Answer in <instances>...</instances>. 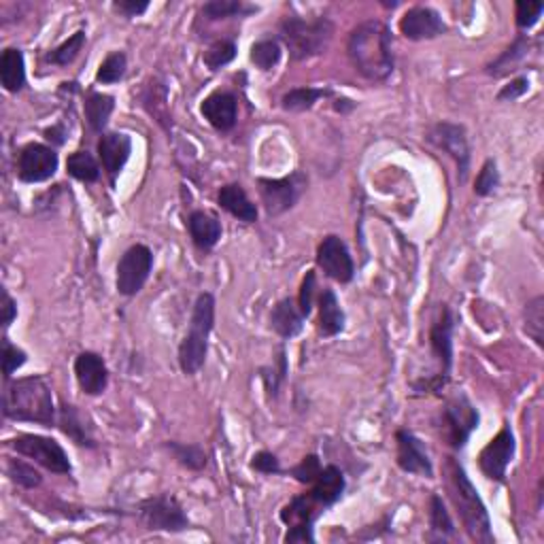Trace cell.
I'll return each instance as SVG.
<instances>
[{"label": "cell", "mask_w": 544, "mask_h": 544, "mask_svg": "<svg viewBox=\"0 0 544 544\" xmlns=\"http://www.w3.org/2000/svg\"><path fill=\"white\" fill-rule=\"evenodd\" d=\"M347 54L361 77L374 84L389 79L394 73L391 32L383 22L368 20L355 26L349 34Z\"/></svg>", "instance_id": "obj_1"}, {"label": "cell", "mask_w": 544, "mask_h": 544, "mask_svg": "<svg viewBox=\"0 0 544 544\" xmlns=\"http://www.w3.org/2000/svg\"><path fill=\"white\" fill-rule=\"evenodd\" d=\"M3 413L7 419L39 424L45 428L58 424L51 388L43 377H37V374L17 379L4 388Z\"/></svg>", "instance_id": "obj_2"}, {"label": "cell", "mask_w": 544, "mask_h": 544, "mask_svg": "<svg viewBox=\"0 0 544 544\" xmlns=\"http://www.w3.org/2000/svg\"><path fill=\"white\" fill-rule=\"evenodd\" d=\"M215 326V298L209 291L198 296L192 313L190 330L179 344V366L183 374L201 372L209 353V336Z\"/></svg>", "instance_id": "obj_3"}, {"label": "cell", "mask_w": 544, "mask_h": 544, "mask_svg": "<svg viewBox=\"0 0 544 544\" xmlns=\"http://www.w3.org/2000/svg\"><path fill=\"white\" fill-rule=\"evenodd\" d=\"M279 32L283 43L288 45L291 60L304 62L327 49L332 37H334V23L327 17L304 20V17L291 15L281 22Z\"/></svg>", "instance_id": "obj_4"}, {"label": "cell", "mask_w": 544, "mask_h": 544, "mask_svg": "<svg viewBox=\"0 0 544 544\" xmlns=\"http://www.w3.org/2000/svg\"><path fill=\"white\" fill-rule=\"evenodd\" d=\"M451 483H453V500L458 506L461 522H464L468 534L472 540L491 544L494 542V531H491L489 513L485 508L481 495L470 478H468L466 470L458 461H451Z\"/></svg>", "instance_id": "obj_5"}, {"label": "cell", "mask_w": 544, "mask_h": 544, "mask_svg": "<svg viewBox=\"0 0 544 544\" xmlns=\"http://www.w3.org/2000/svg\"><path fill=\"white\" fill-rule=\"evenodd\" d=\"M307 177L300 171L291 173L290 177L283 179H257L260 185V198L264 204L266 213L271 218H279V215L288 213L290 209L296 207L300 196L307 190Z\"/></svg>", "instance_id": "obj_6"}, {"label": "cell", "mask_w": 544, "mask_h": 544, "mask_svg": "<svg viewBox=\"0 0 544 544\" xmlns=\"http://www.w3.org/2000/svg\"><path fill=\"white\" fill-rule=\"evenodd\" d=\"M11 447L23 458L32 459L34 464L47 468L49 472L56 475H70L73 466L60 442H56L54 438L39 436V434H22L15 441H11Z\"/></svg>", "instance_id": "obj_7"}, {"label": "cell", "mask_w": 544, "mask_h": 544, "mask_svg": "<svg viewBox=\"0 0 544 544\" xmlns=\"http://www.w3.org/2000/svg\"><path fill=\"white\" fill-rule=\"evenodd\" d=\"M151 268H154V254L147 245H132L117 264V291L128 298L137 296L147 283Z\"/></svg>", "instance_id": "obj_8"}, {"label": "cell", "mask_w": 544, "mask_h": 544, "mask_svg": "<svg viewBox=\"0 0 544 544\" xmlns=\"http://www.w3.org/2000/svg\"><path fill=\"white\" fill-rule=\"evenodd\" d=\"M138 514L147 530L154 531H173L174 534V531L190 528V519H187L183 506L179 504L177 498L166 494L140 502Z\"/></svg>", "instance_id": "obj_9"}, {"label": "cell", "mask_w": 544, "mask_h": 544, "mask_svg": "<svg viewBox=\"0 0 544 544\" xmlns=\"http://www.w3.org/2000/svg\"><path fill=\"white\" fill-rule=\"evenodd\" d=\"M321 511H326V508H321L317 502L313 500L311 494H302L291 500L290 504L281 511V522L290 525L285 542H315L313 525Z\"/></svg>", "instance_id": "obj_10"}, {"label": "cell", "mask_w": 544, "mask_h": 544, "mask_svg": "<svg viewBox=\"0 0 544 544\" xmlns=\"http://www.w3.org/2000/svg\"><path fill=\"white\" fill-rule=\"evenodd\" d=\"M444 425H447V438L453 449H464L470 441V434L478 428V411L468 400V396L458 394L447 402L442 411Z\"/></svg>", "instance_id": "obj_11"}, {"label": "cell", "mask_w": 544, "mask_h": 544, "mask_svg": "<svg viewBox=\"0 0 544 544\" xmlns=\"http://www.w3.org/2000/svg\"><path fill=\"white\" fill-rule=\"evenodd\" d=\"M428 140L453 157L455 164H458L459 183H464L468 179V171H470V145H468L466 128L451 124V121H441V124L432 126Z\"/></svg>", "instance_id": "obj_12"}, {"label": "cell", "mask_w": 544, "mask_h": 544, "mask_svg": "<svg viewBox=\"0 0 544 544\" xmlns=\"http://www.w3.org/2000/svg\"><path fill=\"white\" fill-rule=\"evenodd\" d=\"M58 154L51 147L40 143H31L20 151L17 157V177L23 183H43L58 171Z\"/></svg>", "instance_id": "obj_13"}, {"label": "cell", "mask_w": 544, "mask_h": 544, "mask_svg": "<svg viewBox=\"0 0 544 544\" xmlns=\"http://www.w3.org/2000/svg\"><path fill=\"white\" fill-rule=\"evenodd\" d=\"M514 449H517V444H514L513 430L504 425V428L498 432V436H495L494 441L483 449L481 455H478V468H481L483 475L491 478V481H504L508 466H511L514 458Z\"/></svg>", "instance_id": "obj_14"}, {"label": "cell", "mask_w": 544, "mask_h": 544, "mask_svg": "<svg viewBox=\"0 0 544 544\" xmlns=\"http://www.w3.org/2000/svg\"><path fill=\"white\" fill-rule=\"evenodd\" d=\"M317 266L338 283H351L355 277V264L347 243L341 236H334V234L321 241L317 249Z\"/></svg>", "instance_id": "obj_15"}, {"label": "cell", "mask_w": 544, "mask_h": 544, "mask_svg": "<svg viewBox=\"0 0 544 544\" xmlns=\"http://www.w3.org/2000/svg\"><path fill=\"white\" fill-rule=\"evenodd\" d=\"M396 442H397V466H400L402 470L408 472V475H419L425 478L434 477V466H432L430 455L425 451L424 442H421L413 432L400 430L396 434Z\"/></svg>", "instance_id": "obj_16"}, {"label": "cell", "mask_w": 544, "mask_h": 544, "mask_svg": "<svg viewBox=\"0 0 544 544\" xmlns=\"http://www.w3.org/2000/svg\"><path fill=\"white\" fill-rule=\"evenodd\" d=\"M400 32L408 40H430L442 37L447 32V23L442 22L441 13L432 7H413L408 9L400 20Z\"/></svg>", "instance_id": "obj_17"}, {"label": "cell", "mask_w": 544, "mask_h": 544, "mask_svg": "<svg viewBox=\"0 0 544 544\" xmlns=\"http://www.w3.org/2000/svg\"><path fill=\"white\" fill-rule=\"evenodd\" d=\"M453 330H455V317L451 308L447 304H442L441 317L434 321L430 330V344L434 358L441 361V377L449 381L451 377V366H453Z\"/></svg>", "instance_id": "obj_18"}, {"label": "cell", "mask_w": 544, "mask_h": 544, "mask_svg": "<svg viewBox=\"0 0 544 544\" xmlns=\"http://www.w3.org/2000/svg\"><path fill=\"white\" fill-rule=\"evenodd\" d=\"M132 154V138L126 132H104L98 140V156H101L104 173L111 183H115L117 174L124 171L126 162Z\"/></svg>", "instance_id": "obj_19"}, {"label": "cell", "mask_w": 544, "mask_h": 544, "mask_svg": "<svg viewBox=\"0 0 544 544\" xmlns=\"http://www.w3.org/2000/svg\"><path fill=\"white\" fill-rule=\"evenodd\" d=\"M75 377L84 394L101 396L109 385V370L104 360L94 351H84L75 360Z\"/></svg>", "instance_id": "obj_20"}, {"label": "cell", "mask_w": 544, "mask_h": 544, "mask_svg": "<svg viewBox=\"0 0 544 544\" xmlns=\"http://www.w3.org/2000/svg\"><path fill=\"white\" fill-rule=\"evenodd\" d=\"M204 120L218 132H230L238 120V101L230 92H213L201 104Z\"/></svg>", "instance_id": "obj_21"}, {"label": "cell", "mask_w": 544, "mask_h": 544, "mask_svg": "<svg viewBox=\"0 0 544 544\" xmlns=\"http://www.w3.org/2000/svg\"><path fill=\"white\" fill-rule=\"evenodd\" d=\"M344 487H347V481H344L341 468L326 466L321 468L317 478L311 483V491H308V494L313 495V500L317 502L321 508H330L343 498Z\"/></svg>", "instance_id": "obj_22"}, {"label": "cell", "mask_w": 544, "mask_h": 544, "mask_svg": "<svg viewBox=\"0 0 544 544\" xmlns=\"http://www.w3.org/2000/svg\"><path fill=\"white\" fill-rule=\"evenodd\" d=\"M187 230L194 245L201 251H210L221 238V224L218 218L207 213V210H194L187 218Z\"/></svg>", "instance_id": "obj_23"}, {"label": "cell", "mask_w": 544, "mask_h": 544, "mask_svg": "<svg viewBox=\"0 0 544 544\" xmlns=\"http://www.w3.org/2000/svg\"><path fill=\"white\" fill-rule=\"evenodd\" d=\"M218 202L221 209L227 210L232 218L245 221V224H255L257 221V207L249 201L247 192L243 190V185L238 183H227L219 190Z\"/></svg>", "instance_id": "obj_24"}, {"label": "cell", "mask_w": 544, "mask_h": 544, "mask_svg": "<svg viewBox=\"0 0 544 544\" xmlns=\"http://www.w3.org/2000/svg\"><path fill=\"white\" fill-rule=\"evenodd\" d=\"M317 330L319 334L326 338L341 334L344 330V311L341 308V302H338L336 294L330 288H324V291L319 294Z\"/></svg>", "instance_id": "obj_25"}, {"label": "cell", "mask_w": 544, "mask_h": 544, "mask_svg": "<svg viewBox=\"0 0 544 544\" xmlns=\"http://www.w3.org/2000/svg\"><path fill=\"white\" fill-rule=\"evenodd\" d=\"M271 327L281 338L290 341V338L298 336L304 327V315L300 308H296V304L290 298L277 302V307L271 313Z\"/></svg>", "instance_id": "obj_26"}, {"label": "cell", "mask_w": 544, "mask_h": 544, "mask_svg": "<svg viewBox=\"0 0 544 544\" xmlns=\"http://www.w3.org/2000/svg\"><path fill=\"white\" fill-rule=\"evenodd\" d=\"M58 428H60L75 444H79V447H90V449L96 447L90 425H85L84 415L77 411V406L64 402L60 406V413H58Z\"/></svg>", "instance_id": "obj_27"}, {"label": "cell", "mask_w": 544, "mask_h": 544, "mask_svg": "<svg viewBox=\"0 0 544 544\" xmlns=\"http://www.w3.org/2000/svg\"><path fill=\"white\" fill-rule=\"evenodd\" d=\"M0 81L3 87L11 94L23 90L26 85V62L23 54L15 47H7L0 56Z\"/></svg>", "instance_id": "obj_28"}, {"label": "cell", "mask_w": 544, "mask_h": 544, "mask_svg": "<svg viewBox=\"0 0 544 544\" xmlns=\"http://www.w3.org/2000/svg\"><path fill=\"white\" fill-rule=\"evenodd\" d=\"M85 120L87 126H90L92 132L104 134V128H107L111 113L115 109V98L109 96V94H101V92H92L90 96L85 98Z\"/></svg>", "instance_id": "obj_29"}, {"label": "cell", "mask_w": 544, "mask_h": 544, "mask_svg": "<svg viewBox=\"0 0 544 544\" xmlns=\"http://www.w3.org/2000/svg\"><path fill=\"white\" fill-rule=\"evenodd\" d=\"M67 171L73 179L81 181V183H94L101 179V166H98L96 157L90 151H75L68 156Z\"/></svg>", "instance_id": "obj_30"}, {"label": "cell", "mask_w": 544, "mask_h": 544, "mask_svg": "<svg viewBox=\"0 0 544 544\" xmlns=\"http://www.w3.org/2000/svg\"><path fill=\"white\" fill-rule=\"evenodd\" d=\"M327 96H332L330 90H319V87H296V90H290L285 94L281 104H283L285 111H291V113H302V111L313 109L315 103Z\"/></svg>", "instance_id": "obj_31"}, {"label": "cell", "mask_w": 544, "mask_h": 544, "mask_svg": "<svg viewBox=\"0 0 544 544\" xmlns=\"http://www.w3.org/2000/svg\"><path fill=\"white\" fill-rule=\"evenodd\" d=\"M528 47H530L528 37H525V34H519V37L514 39V43L508 47L504 54H502L495 62L489 64L487 73L494 75V77H502V75H506L508 70H513L514 64H519L525 56H528Z\"/></svg>", "instance_id": "obj_32"}, {"label": "cell", "mask_w": 544, "mask_h": 544, "mask_svg": "<svg viewBox=\"0 0 544 544\" xmlns=\"http://www.w3.org/2000/svg\"><path fill=\"white\" fill-rule=\"evenodd\" d=\"M164 447L173 453V458L179 461L181 466H185L187 470H202L207 466V451L198 444H185V442H177V441H168Z\"/></svg>", "instance_id": "obj_33"}, {"label": "cell", "mask_w": 544, "mask_h": 544, "mask_svg": "<svg viewBox=\"0 0 544 544\" xmlns=\"http://www.w3.org/2000/svg\"><path fill=\"white\" fill-rule=\"evenodd\" d=\"M257 7L254 4H245L241 0H210L202 7V15L207 20H227V17H243L255 13Z\"/></svg>", "instance_id": "obj_34"}, {"label": "cell", "mask_w": 544, "mask_h": 544, "mask_svg": "<svg viewBox=\"0 0 544 544\" xmlns=\"http://www.w3.org/2000/svg\"><path fill=\"white\" fill-rule=\"evenodd\" d=\"M430 528H432V534L441 538V540H447V538H451L455 534V523L451 514H449L441 495L436 494L430 498Z\"/></svg>", "instance_id": "obj_35"}, {"label": "cell", "mask_w": 544, "mask_h": 544, "mask_svg": "<svg viewBox=\"0 0 544 544\" xmlns=\"http://www.w3.org/2000/svg\"><path fill=\"white\" fill-rule=\"evenodd\" d=\"M84 45H85V32L79 31L70 39L64 40L62 45H58L56 49H51L49 54L45 56V60L54 64V67H68V64H73L75 58L79 56V51L84 49Z\"/></svg>", "instance_id": "obj_36"}, {"label": "cell", "mask_w": 544, "mask_h": 544, "mask_svg": "<svg viewBox=\"0 0 544 544\" xmlns=\"http://www.w3.org/2000/svg\"><path fill=\"white\" fill-rule=\"evenodd\" d=\"M525 332L531 336L538 347L544 344V298L536 296L534 300L528 302L525 308Z\"/></svg>", "instance_id": "obj_37"}, {"label": "cell", "mask_w": 544, "mask_h": 544, "mask_svg": "<svg viewBox=\"0 0 544 544\" xmlns=\"http://www.w3.org/2000/svg\"><path fill=\"white\" fill-rule=\"evenodd\" d=\"M251 62L260 70H272L281 62V45L274 39L257 40L251 47Z\"/></svg>", "instance_id": "obj_38"}, {"label": "cell", "mask_w": 544, "mask_h": 544, "mask_svg": "<svg viewBox=\"0 0 544 544\" xmlns=\"http://www.w3.org/2000/svg\"><path fill=\"white\" fill-rule=\"evenodd\" d=\"M234 58H236V43H234V40L221 39V40H215V43L204 51L202 60L207 64L209 70H219L227 67Z\"/></svg>", "instance_id": "obj_39"}, {"label": "cell", "mask_w": 544, "mask_h": 544, "mask_svg": "<svg viewBox=\"0 0 544 544\" xmlns=\"http://www.w3.org/2000/svg\"><path fill=\"white\" fill-rule=\"evenodd\" d=\"M126 70H128L126 54H121V51H113V54H109L103 60L101 68H98V73H96V81L103 85L117 84V81L124 79Z\"/></svg>", "instance_id": "obj_40"}, {"label": "cell", "mask_w": 544, "mask_h": 544, "mask_svg": "<svg viewBox=\"0 0 544 544\" xmlns=\"http://www.w3.org/2000/svg\"><path fill=\"white\" fill-rule=\"evenodd\" d=\"M7 477L23 489L39 487L40 481H43L39 472L34 470L31 464H23V461H20V459H9L7 461Z\"/></svg>", "instance_id": "obj_41"}, {"label": "cell", "mask_w": 544, "mask_h": 544, "mask_svg": "<svg viewBox=\"0 0 544 544\" xmlns=\"http://www.w3.org/2000/svg\"><path fill=\"white\" fill-rule=\"evenodd\" d=\"M262 381H264L268 397H277L281 383L285 381V374H288V360H285V347L279 349L277 358V368H262Z\"/></svg>", "instance_id": "obj_42"}, {"label": "cell", "mask_w": 544, "mask_h": 544, "mask_svg": "<svg viewBox=\"0 0 544 544\" xmlns=\"http://www.w3.org/2000/svg\"><path fill=\"white\" fill-rule=\"evenodd\" d=\"M500 185V171H498V164L495 160H487L483 164V168L477 174L475 181V194L477 196H489L494 194L495 190H498Z\"/></svg>", "instance_id": "obj_43"}, {"label": "cell", "mask_w": 544, "mask_h": 544, "mask_svg": "<svg viewBox=\"0 0 544 544\" xmlns=\"http://www.w3.org/2000/svg\"><path fill=\"white\" fill-rule=\"evenodd\" d=\"M28 355L26 351L15 347V344L9 343V338H3V374H4V381H9L11 377H13L15 370H20V368L26 364Z\"/></svg>", "instance_id": "obj_44"}, {"label": "cell", "mask_w": 544, "mask_h": 544, "mask_svg": "<svg viewBox=\"0 0 544 544\" xmlns=\"http://www.w3.org/2000/svg\"><path fill=\"white\" fill-rule=\"evenodd\" d=\"M544 11V3H517V7H514V17H517V28H522V31H530V28H534L538 20H540Z\"/></svg>", "instance_id": "obj_45"}, {"label": "cell", "mask_w": 544, "mask_h": 544, "mask_svg": "<svg viewBox=\"0 0 544 544\" xmlns=\"http://www.w3.org/2000/svg\"><path fill=\"white\" fill-rule=\"evenodd\" d=\"M321 461H319V458L317 455H307V458H304L300 464L298 466H294L290 470V475L296 478L298 483H302V485H311L315 478H317V475L321 472Z\"/></svg>", "instance_id": "obj_46"}, {"label": "cell", "mask_w": 544, "mask_h": 544, "mask_svg": "<svg viewBox=\"0 0 544 544\" xmlns=\"http://www.w3.org/2000/svg\"><path fill=\"white\" fill-rule=\"evenodd\" d=\"M315 290H317V277H315V272L311 271L307 277H304L302 288H300V298H298V302H300V313L304 315V317H308V315L313 313Z\"/></svg>", "instance_id": "obj_47"}, {"label": "cell", "mask_w": 544, "mask_h": 544, "mask_svg": "<svg viewBox=\"0 0 544 544\" xmlns=\"http://www.w3.org/2000/svg\"><path fill=\"white\" fill-rule=\"evenodd\" d=\"M251 468L262 475H279L281 472V461L274 453L271 451H260L251 458Z\"/></svg>", "instance_id": "obj_48"}, {"label": "cell", "mask_w": 544, "mask_h": 544, "mask_svg": "<svg viewBox=\"0 0 544 544\" xmlns=\"http://www.w3.org/2000/svg\"><path fill=\"white\" fill-rule=\"evenodd\" d=\"M528 90H530V79L528 77H517V79H513L508 85L502 87V90L498 92V101L500 103H513V101H517V98H522Z\"/></svg>", "instance_id": "obj_49"}, {"label": "cell", "mask_w": 544, "mask_h": 544, "mask_svg": "<svg viewBox=\"0 0 544 544\" xmlns=\"http://www.w3.org/2000/svg\"><path fill=\"white\" fill-rule=\"evenodd\" d=\"M113 7L120 11L121 15L137 17V15H143L145 11L149 9V3L147 0H143V3H137V0H117Z\"/></svg>", "instance_id": "obj_50"}, {"label": "cell", "mask_w": 544, "mask_h": 544, "mask_svg": "<svg viewBox=\"0 0 544 544\" xmlns=\"http://www.w3.org/2000/svg\"><path fill=\"white\" fill-rule=\"evenodd\" d=\"M17 317V302L9 296L7 290H3V327H9Z\"/></svg>", "instance_id": "obj_51"}, {"label": "cell", "mask_w": 544, "mask_h": 544, "mask_svg": "<svg viewBox=\"0 0 544 544\" xmlns=\"http://www.w3.org/2000/svg\"><path fill=\"white\" fill-rule=\"evenodd\" d=\"M43 134H45V138L49 140V143L58 145V147L67 143V137H68V132H67V128H64V124H56V126L47 128Z\"/></svg>", "instance_id": "obj_52"}, {"label": "cell", "mask_w": 544, "mask_h": 544, "mask_svg": "<svg viewBox=\"0 0 544 544\" xmlns=\"http://www.w3.org/2000/svg\"><path fill=\"white\" fill-rule=\"evenodd\" d=\"M355 107L353 101H349V98H336L334 103V109L338 111V113H347V111H351Z\"/></svg>", "instance_id": "obj_53"}]
</instances>
